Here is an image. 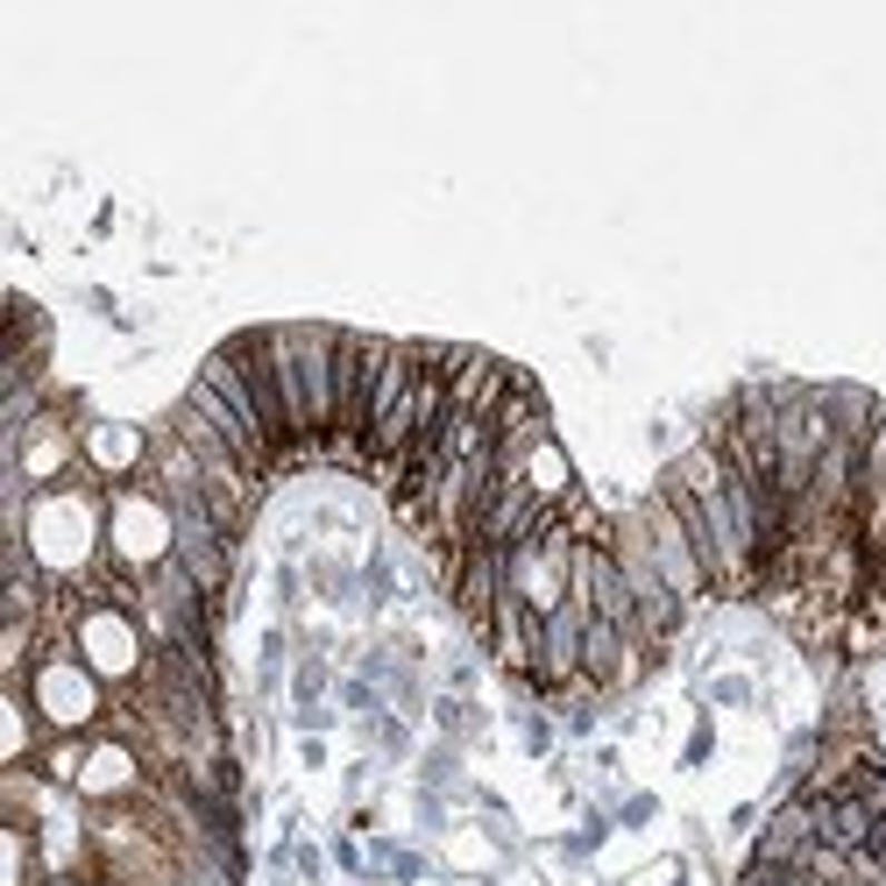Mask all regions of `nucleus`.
<instances>
[{
    "label": "nucleus",
    "mask_w": 886,
    "mask_h": 886,
    "mask_svg": "<svg viewBox=\"0 0 886 886\" xmlns=\"http://www.w3.org/2000/svg\"><path fill=\"white\" fill-rule=\"evenodd\" d=\"M22 547L50 589H86L107 568V483L79 469L71 483L36 490L22 518Z\"/></svg>",
    "instance_id": "f257e3e1"
},
{
    "label": "nucleus",
    "mask_w": 886,
    "mask_h": 886,
    "mask_svg": "<svg viewBox=\"0 0 886 886\" xmlns=\"http://www.w3.org/2000/svg\"><path fill=\"white\" fill-rule=\"evenodd\" d=\"M29 702L50 738H92L114 717V688L71 652V631H43V652L29 667Z\"/></svg>",
    "instance_id": "f03ea898"
},
{
    "label": "nucleus",
    "mask_w": 886,
    "mask_h": 886,
    "mask_svg": "<svg viewBox=\"0 0 886 886\" xmlns=\"http://www.w3.org/2000/svg\"><path fill=\"white\" fill-rule=\"evenodd\" d=\"M185 404L227 440V447L242 454V469H248V475H263V483L277 475V454H269L263 412H256V397H248V376H242V362H235V348H227V341L199 362V376L185 383Z\"/></svg>",
    "instance_id": "7ed1b4c3"
},
{
    "label": "nucleus",
    "mask_w": 886,
    "mask_h": 886,
    "mask_svg": "<svg viewBox=\"0 0 886 886\" xmlns=\"http://www.w3.org/2000/svg\"><path fill=\"white\" fill-rule=\"evenodd\" d=\"M164 561H178V518L149 483H121L107 490V568L142 582Z\"/></svg>",
    "instance_id": "20e7f679"
},
{
    "label": "nucleus",
    "mask_w": 886,
    "mask_h": 886,
    "mask_svg": "<svg viewBox=\"0 0 886 886\" xmlns=\"http://www.w3.org/2000/svg\"><path fill=\"white\" fill-rule=\"evenodd\" d=\"M766 391H774V447H780V496L787 511L801 504L808 475H816V461L830 454V404H823V383H787V376H766Z\"/></svg>",
    "instance_id": "39448f33"
},
{
    "label": "nucleus",
    "mask_w": 886,
    "mask_h": 886,
    "mask_svg": "<svg viewBox=\"0 0 886 886\" xmlns=\"http://www.w3.org/2000/svg\"><path fill=\"white\" fill-rule=\"evenodd\" d=\"M391 334H355L341 326V355H334V440H326V469H362L370 447V383L383 370Z\"/></svg>",
    "instance_id": "423d86ee"
},
{
    "label": "nucleus",
    "mask_w": 886,
    "mask_h": 886,
    "mask_svg": "<svg viewBox=\"0 0 886 886\" xmlns=\"http://www.w3.org/2000/svg\"><path fill=\"white\" fill-rule=\"evenodd\" d=\"M71 652H79V660L100 673L114 696H128V688L149 673V652H157V639H149V624L135 618L128 603H86L79 618H71Z\"/></svg>",
    "instance_id": "0eeeda50"
},
{
    "label": "nucleus",
    "mask_w": 886,
    "mask_h": 886,
    "mask_svg": "<svg viewBox=\"0 0 886 886\" xmlns=\"http://www.w3.org/2000/svg\"><path fill=\"white\" fill-rule=\"evenodd\" d=\"M284 341H292V370H298L305 440H313V461H326V440H334V355H341V326H326V319H284Z\"/></svg>",
    "instance_id": "6e6552de"
},
{
    "label": "nucleus",
    "mask_w": 886,
    "mask_h": 886,
    "mask_svg": "<svg viewBox=\"0 0 886 886\" xmlns=\"http://www.w3.org/2000/svg\"><path fill=\"white\" fill-rule=\"evenodd\" d=\"M639 518H646V539H652V561H660L667 589L681 595L688 610H696L702 595H717V582H709V561H702V547H696V539H688L681 511H673L660 490H652V496H639Z\"/></svg>",
    "instance_id": "1a4fd4ad"
},
{
    "label": "nucleus",
    "mask_w": 886,
    "mask_h": 886,
    "mask_svg": "<svg viewBox=\"0 0 886 886\" xmlns=\"http://www.w3.org/2000/svg\"><path fill=\"white\" fill-rule=\"evenodd\" d=\"M227 348H235L242 376H248V397H256V412H263V433H269V454H277V469H305L298 433H292V412H284V391H277V370H269V348H263V326H248V334H227Z\"/></svg>",
    "instance_id": "9d476101"
},
{
    "label": "nucleus",
    "mask_w": 886,
    "mask_h": 886,
    "mask_svg": "<svg viewBox=\"0 0 886 886\" xmlns=\"http://www.w3.org/2000/svg\"><path fill=\"white\" fill-rule=\"evenodd\" d=\"M816 851V808H808V795H787L774 816H766V830L752 837V865H787V873L801 879V858Z\"/></svg>",
    "instance_id": "9b49d317"
},
{
    "label": "nucleus",
    "mask_w": 886,
    "mask_h": 886,
    "mask_svg": "<svg viewBox=\"0 0 886 886\" xmlns=\"http://www.w3.org/2000/svg\"><path fill=\"white\" fill-rule=\"evenodd\" d=\"M0 717H8V745H0V766H36V752L50 745L43 717L29 702V681H0Z\"/></svg>",
    "instance_id": "f8f14e48"
},
{
    "label": "nucleus",
    "mask_w": 886,
    "mask_h": 886,
    "mask_svg": "<svg viewBox=\"0 0 886 886\" xmlns=\"http://www.w3.org/2000/svg\"><path fill=\"white\" fill-rule=\"evenodd\" d=\"M86 745H92V738H50L43 752H36V774H43V780H57V787H79Z\"/></svg>",
    "instance_id": "ddd939ff"
},
{
    "label": "nucleus",
    "mask_w": 886,
    "mask_h": 886,
    "mask_svg": "<svg viewBox=\"0 0 886 886\" xmlns=\"http://www.w3.org/2000/svg\"><path fill=\"white\" fill-rule=\"evenodd\" d=\"M433 717H440V730H447V738H469V730H483V709H469L461 696H440V702H433Z\"/></svg>",
    "instance_id": "4468645a"
},
{
    "label": "nucleus",
    "mask_w": 886,
    "mask_h": 886,
    "mask_svg": "<svg viewBox=\"0 0 886 886\" xmlns=\"http://www.w3.org/2000/svg\"><path fill=\"white\" fill-rule=\"evenodd\" d=\"M518 738H525V752H532V759H547V752H553V723L539 717V709H518Z\"/></svg>",
    "instance_id": "2eb2a0df"
},
{
    "label": "nucleus",
    "mask_w": 886,
    "mask_h": 886,
    "mask_svg": "<svg viewBox=\"0 0 886 886\" xmlns=\"http://www.w3.org/2000/svg\"><path fill=\"white\" fill-rule=\"evenodd\" d=\"M709 752H717V723H709V709H696V730H688V745H681V766H702Z\"/></svg>",
    "instance_id": "dca6fc26"
},
{
    "label": "nucleus",
    "mask_w": 886,
    "mask_h": 886,
    "mask_svg": "<svg viewBox=\"0 0 886 886\" xmlns=\"http://www.w3.org/2000/svg\"><path fill=\"white\" fill-rule=\"evenodd\" d=\"M730 886H801V879L787 873V865H752V858H745V865H738V879H730Z\"/></svg>",
    "instance_id": "f3484780"
},
{
    "label": "nucleus",
    "mask_w": 886,
    "mask_h": 886,
    "mask_svg": "<svg viewBox=\"0 0 886 886\" xmlns=\"http://www.w3.org/2000/svg\"><path fill=\"white\" fill-rule=\"evenodd\" d=\"M334 865H341L348 879H370V851H362L355 837H334Z\"/></svg>",
    "instance_id": "a211bd4d"
},
{
    "label": "nucleus",
    "mask_w": 886,
    "mask_h": 886,
    "mask_svg": "<svg viewBox=\"0 0 886 886\" xmlns=\"http://www.w3.org/2000/svg\"><path fill=\"white\" fill-rule=\"evenodd\" d=\"M652 816H660V801H652V795H631V801H618V823H624V830H646Z\"/></svg>",
    "instance_id": "6ab92c4d"
},
{
    "label": "nucleus",
    "mask_w": 886,
    "mask_h": 886,
    "mask_svg": "<svg viewBox=\"0 0 886 886\" xmlns=\"http://www.w3.org/2000/svg\"><path fill=\"white\" fill-rule=\"evenodd\" d=\"M709 702H752V681H745V673H723V681L709 688Z\"/></svg>",
    "instance_id": "aec40b11"
},
{
    "label": "nucleus",
    "mask_w": 886,
    "mask_h": 886,
    "mask_svg": "<svg viewBox=\"0 0 886 886\" xmlns=\"http://www.w3.org/2000/svg\"><path fill=\"white\" fill-rule=\"evenodd\" d=\"M43 886H86V879H43Z\"/></svg>",
    "instance_id": "412c9836"
},
{
    "label": "nucleus",
    "mask_w": 886,
    "mask_h": 886,
    "mask_svg": "<svg viewBox=\"0 0 886 886\" xmlns=\"http://www.w3.org/2000/svg\"><path fill=\"white\" fill-rule=\"evenodd\" d=\"M86 886H107V879H86Z\"/></svg>",
    "instance_id": "4be33fe9"
},
{
    "label": "nucleus",
    "mask_w": 886,
    "mask_h": 886,
    "mask_svg": "<svg viewBox=\"0 0 886 886\" xmlns=\"http://www.w3.org/2000/svg\"><path fill=\"white\" fill-rule=\"evenodd\" d=\"M873 886H886V879H873Z\"/></svg>",
    "instance_id": "5701e85b"
}]
</instances>
